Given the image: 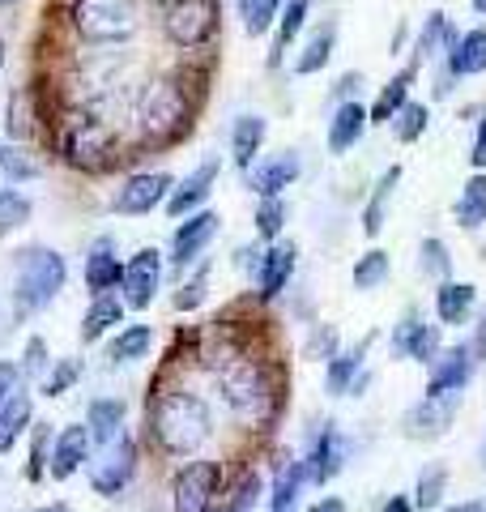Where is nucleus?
<instances>
[{
	"instance_id": "f03ea898",
	"label": "nucleus",
	"mask_w": 486,
	"mask_h": 512,
	"mask_svg": "<svg viewBox=\"0 0 486 512\" xmlns=\"http://www.w3.org/2000/svg\"><path fill=\"white\" fill-rule=\"evenodd\" d=\"M64 278H69V265L64 256L52 248H30L18 256V286H13V299H18V312H39L47 308L60 291Z\"/></svg>"
},
{
	"instance_id": "f3484780",
	"label": "nucleus",
	"mask_w": 486,
	"mask_h": 512,
	"mask_svg": "<svg viewBox=\"0 0 486 512\" xmlns=\"http://www.w3.org/2000/svg\"><path fill=\"white\" fill-rule=\"evenodd\" d=\"M214 235H218V214H214V210L192 214V222H184V227L175 231V239H171V261H175V265H188L192 256H197Z\"/></svg>"
},
{
	"instance_id": "a878e982",
	"label": "nucleus",
	"mask_w": 486,
	"mask_h": 512,
	"mask_svg": "<svg viewBox=\"0 0 486 512\" xmlns=\"http://www.w3.org/2000/svg\"><path fill=\"white\" fill-rule=\"evenodd\" d=\"M457 222L465 231H478L486 227V175H474V180H465L461 197H457Z\"/></svg>"
},
{
	"instance_id": "603ef678",
	"label": "nucleus",
	"mask_w": 486,
	"mask_h": 512,
	"mask_svg": "<svg viewBox=\"0 0 486 512\" xmlns=\"http://www.w3.org/2000/svg\"><path fill=\"white\" fill-rule=\"evenodd\" d=\"M43 363H47V359H43V342L35 338V342L26 346V372H43Z\"/></svg>"
},
{
	"instance_id": "39448f33",
	"label": "nucleus",
	"mask_w": 486,
	"mask_h": 512,
	"mask_svg": "<svg viewBox=\"0 0 486 512\" xmlns=\"http://www.w3.org/2000/svg\"><path fill=\"white\" fill-rule=\"evenodd\" d=\"M111 150H116V137H111V128L99 124V120H73L69 128H64V158L81 171L107 167Z\"/></svg>"
},
{
	"instance_id": "37998d69",
	"label": "nucleus",
	"mask_w": 486,
	"mask_h": 512,
	"mask_svg": "<svg viewBox=\"0 0 486 512\" xmlns=\"http://www.w3.org/2000/svg\"><path fill=\"white\" fill-rule=\"evenodd\" d=\"M282 222H286V205L278 197H265L261 201V210H256V231H261V239H273L282 231Z\"/></svg>"
},
{
	"instance_id": "423d86ee",
	"label": "nucleus",
	"mask_w": 486,
	"mask_h": 512,
	"mask_svg": "<svg viewBox=\"0 0 486 512\" xmlns=\"http://www.w3.org/2000/svg\"><path fill=\"white\" fill-rule=\"evenodd\" d=\"M218 30V0H175L167 13V35L180 47H201Z\"/></svg>"
},
{
	"instance_id": "f257e3e1",
	"label": "nucleus",
	"mask_w": 486,
	"mask_h": 512,
	"mask_svg": "<svg viewBox=\"0 0 486 512\" xmlns=\"http://www.w3.org/2000/svg\"><path fill=\"white\" fill-rule=\"evenodd\" d=\"M150 431L167 453H192L209 436V410L197 393H162L150 410Z\"/></svg>"
},
{
	"instance_id": "3c124183",
	"label": "nucleus",
	"mask_w": 486,
	"mask_h": 512,
	"mask_svg": "<svg viewBox=\"0 0 486 512\" xmlns=\"http://www.w3.org/2000/svg\"><path fill=\"white\" fill-rule=\"evenodd\" d=\"M469 158H474V167L486 171V116H482V124H478V137H474V150H469Z\"/></svg>"
},
{
	"instance_id": "a211bd4d",
	"label": "nucleus",
	"mask_w": 486,
	"mask_h": 512,
	"mask_svg": "<svg viewBox=\"0 0 486 512\" xmlns=\"http://www.w3.org/2000/svg\"><path fill=\"white\" fill-rule=\"evenodd\" d=\"M452 423V397H427L405 414V436L410 440H427V436H444Z\"/></svg>"
},
{
	"instance_id": "2f4dec72",
	"label": "nucleus",
	"mask_w": 486,
	"mask_h": 512,
	"mask_svg": "<svg viewBox=\"0 0 486 512\" xmlns=\"http://www.w3.org/2000/svg\"><path fill=\"white\" fill-rule=\"evenodd\" d=\"M333 43H337V26L329 22V26H320L312 39H307V47H303V56L295 60V73H316V69H324L329 64V52H333Z\"/></svg>"
},
{
	"instance_id": "e2e57ef3",
	"label": "nucleus",
	"mask_w": 486,
	"mask_h": 512,
	"mask_svg": "<svg viewBox=\"0 0 486 512\" xmlns=\"http://www.w3.org/2000/svg\"><path fill=\"white\" fill-rule=\"evenodd\" d=\"M478 512H486V504H482V508H478Z\"/></svg>"
},
{
	"instance_id": "c9c22d12",
	"label": "nucleus",
	"mask_w": 486,
	"mask_h": 512,
	"mask_svg": "<svg viewBox=\"0 0 486 512\" xmlns=\"http://www.w3.org/2000/svg\"><path fill=\"white\" fill-rule=\"evenodd\" d=\"M124 320V308L120 303H111L107 295H99V303L86 312V320H81V338L86 342H94V338H103V333L111 329V325H120Z\"/></svg>"
},
{
	"instance_id": "412c9836",
	"label": "nucleus",
	"mask_w": 486,
	"mask_h": 512,
	"mask_svg": "<svg viewBox=\"0 0 486 512\" xmlns=\"http://www.w3.org/2000/svg\"><path fill=\"white\" fill-rule=\"evenodd\" d=\"M120 278H124V265L116 261V248H111V239H99L86 256V286L94 295H107Z\"/></svg>"
},
{
	"instance_id": "58836bf2",
	"label": "nucleus",
	"mask_w": 486,
	"mask_h": 512,
	"mask_svg": "<svg viewBox=\"0 0 486 512\" xmlns=\"http://www.w3.org/2000/svg\"><path fill=\"white\" fill-rule=\"evenodd\" d=\"M388 278V256L384 252H367L359 265H354V286L359 291H376V286Z\"/></svg>"
},
{
	"instance_id": "f704fd0d",
	"label": "nucleus",
	"mask_w": 486,
	"mask_h": 512,
	"mask_svg": "<svg viewBox=\"0 0 486 512\" xmlns=\"http://www.w3.org/2000/svg\"><path fill=\"white\" fill-rule=\"evenodd\" d=\"M363 359H367V342H363V346H354V350H346V355L329 359V389H333V393L354 389V376H359Z\"/></svg>"
},
{
	"instance_id": "ea45409f",
	"label": "nucleus",
	"mask_w": 486,
	"mask_h": 512,
	"mask_svg": "<svg viewBox=\"0 0 486 512\" xmlns=\"http://www.w3.org/2000/svg\"><path fill=\"white\" fill-rule=\"evenodd\" d=\"M393 128H397V141H418L427 128V107L423 103H405L397 116H393Z\"/></svg>"
},
{
	"instance_id": "79ce46f5",
	"label": "nucleus",
	"mask_w": 486,
	"mask_h": 512,
	"mask_svg": "<svg viewBox=\"0 0 486 512\" xmlns=\"http://www.w3.org/2000/svg\"><path fill=\"white\" fill-rule=\"evenodd\" d=\"M303 22H307V0H290L286 5V13H282V30H278V52H273V60H278L286 47H290V39L303 30Z\"/></svg>"
},
{
	"instance_id": "72a5a7b5",
	"label": "nucleus",
	"mask_w": 486,
	"mask_h": 512,
	"mask_svg": "<svg viewBox=\"0 0 486 512\" xmlns=\"http://www.w3.org/2000/svg\"><path fill=\"white\" fill-rule=\"evenodd\" d=\"M150 342H154V333L145 329V325H128L116 342H111V350H107V359L111 363H133V359H141L145 350H150Z\"/></svg>"
},
{
	"instance_id": "5701e85b",
	"label": "nucleus",
	"mask_w": 486,
	"mask_h": 512,
	"mask_svg": "<svg viewBox=\"0 0 486 512\" xmlns=\"http://www.w3.org/2000/svg\"><path fill=\"white\" fill-rule=\"evenodd\" d=\"M448 64H452V73H457V77L486 73V30H469V35L452 39Z\"/></svg>"
},
{
	"instance_id": "6e6552de",
	"label": "nucleus",
	"mask_w": 486,
	"mask_h": 512,
	"mask_svg": "<svg viewBox=\"0 0 486 512\" xmlns=\"http://www.w3.org/2000/svg\"><path fill=\"white\" fill-rule=\"evenodd\" d=\"M214 491H218V466L214 461H192V466H184L180 474H175V512H209V504H214Z\"/></svg>"
},
{
	"instance_id": "8fccbe9b",
	"label": "nucleus",
	"mask_w": 486,
	"mask_h": 512,
	"mask_svg": "<svg viewBox=\"0 0 486 512\" xmlns=\"http://www.w3.org/2000/svg\"><path fill=\"white\" fill-rule=\"evenodd\" d=\"M205 299V274L197 278V282H188L180 295H175V308H197V303Z\"/></svg>"
},
{
	"instance_id": "b1692460",
	"label": "nucleus",
	"mask_w": 486,
	"mask_h": 512,
	"mask_svg": "<svg viewBox=\"0 0 486 512\" xmlns=\"http://www.w3.org/2000/svg\"><path fill=\"white\" fill-rule=\"evenodd\" d=\"M295 244H278V248H269L265 256H261V295L265 299H273L286 286V278L295 274Z\"/></svg>"
},
{
	"instance_id": "4c0bfd02",
	"label": "nucleus",
	"mask_w": 486,
	"mask_h": 512,
	"mask_svg": "<svg viewBox=\"0 0 486 512\" xmlns=\"http://www.w3.org/2000/svg\"><path fill=\"white\" fill-rule=\"evenodd\" d=\"M239 18L248 35H265L278 18V0H239Z\"/></svg>"
},
{
	"instance_id": "5fc2aeb1",
	"label": "nucleus",
	"mask_w": 486,
	"mask_h": 512,
	"mask_svg": "<svg viewBox=\"0 0 486 512\" xmlns=\"http://www.w3.org/2000/svg\"><path fill=\"white\" fill-rule=\"evenodd\" d=\"M312 512H346V504H342V500H320Z\"/></svg>"
},
{
	"instance_id": "2eb2a0df",
	"label": "nucleus",
	"mask_w": 486,
	"mask_h": 512,
	"mask_svg": "<svg viewBox=\"0 0 486 512\" xmlns=\"http://www.w3.org/2000/svg\"><path fill=\"white\" fill-rule=\"evenodd\" d=\"M218 171H222V163L218 158H205V163L188 175V180L171 192V201H167V210H171V218H188L197 205L209 197V188H214V180H218Z\"/></svg>"
},
{
	"instance_id": "bf43d9fd",
	"label": "nucleus",
	"mask_w": 486,
	"mask_h": 512,
	"mask_svg": "<svg viewBox=\"0 0 486 512\" xmlns=\"http://www.w3.org/2000/svg\"><path fill=\"white\" fill-rule=\"evenodd\" d=\"M474 9H478V13H486V0H474Z\"/></svg>"
},
{
	"instance_id": "ddd939ff",
	"label": "nucleus",
	"mask_w": 486,
	"mask_h": 512,
	"mask_svg": "<svg viewBox=\"0 0 486 512\" xmlns=\"http://www.w3.org/2000/svg\"><path fill=\"white\" fill-rule=\"evenodd\" d=\"M222 397H226V402H231L239 414L261 410V402H265V380H261V372H256L252 363L231 367V372L222 376Z\"/></svg>"
},
{
	"instance_id": "a19ab883",
	"label": "nucleus",
	"mask_w": 486,
	"mask_h": 512,
	"mask_svg": "<svg viewBox=\"0 0 486 512\" xmlns=\"http://www.w3.org/2000/svg\"><path fill=\"white\" fill-rule=\"evenodd\" d=\"M0 171H5L9 180H35L39 163L26 150H18V146H0Z\"/></svg>"
},
{
	"instance_id": "bb28decb",
	"label": "nucleus",
	"mask_w": 486,
	"mask_h": 512,
	"mask_svg": "<svg viewBox=\"0 0 486 512\" xmlns=\"http://www.w3.org/2000/svg\"><path fill=\"white\" fill-rule=\"evenodd\" d=\"M397 184H401V167H388V171L380 175L376 192H371L367 210H363V231H367V235H380V231H384V214H388V201H393Z\"/></svg>"
},
{
	"instance_id": "a18cd8bd",
	"label": "nucleus",
	"mask_w": 486,
	"mask_h": 512,
	"mask_svg": "<svg viewBox=\"0 0 486 512\" xmlns=\"http://www.w3.org/2000/svg\"><path fill=\"white\" fill-rule=\"evenodd\" d=\"M444 483H448V474L435 466V470H423V478H418V508H435L444 500Z\"/></svg>"
},
{
	"instance_id": "4468645a",
	"label": "nucleus",
	"mask_w": 486,
	"mask_h": 512,
	"mask_svg": "<svg viewBox=\"0 0 486 512\" xmlns=\"http://www.w3.org/2000/svg\"><path fill=\"white\" fill-rule=\"evenodd\" d=\"M342 466H346V440H342V431H337V427L320 431L316 448H312V453H307V461H303L307 478H312V483H329V478L342 474Z\"/></svg>"
},
{
	"instance_id": "6ab92c4d",
	"label": "nucleus",
	"mask_w": 486,
	"mask_h": 512,
	"mask_svg": "<svg viewBox=\"0 0 486 512\" xmlns=\"http://www.w3.org/2000/svg\"><path fill=\"white\" fill-rule=\"evenodd\" d=\"M90 427H64L52 448V478H73L81 470V461L90 457Z\"/></svg>"
},
{
	"instance_id": "393cba45",
	"label": "nucleus",
	"mask_w": 486,
	"mask_h": 512,
	"mask_svg": "<svg viewBox=\"0 0 486 512\" xmlns=\"http://www.w3.org/2000/svg\"><path fill=\"white\" fill-rule=\"evenodd\" d=\"M469 308H474V286L469 282H444L435 291V312H440L444 325H465Z\"/></svg>"
},
{
	"instance_id": "c03bdc74",
	"label": "nucleus",
	"mask_w": 486,
	"mask_h": 512,
	"mask_svg": "<svg viewBox=\"0 0 486 512\" xmlns=\"http://www.w3.org/2000/svg\"><path fill=\"white\" fill-rule=\"evenodd\" d=\"M423 274H431V278H444L448 282V269H452V261H448V248L440 244V239H423Z\"/></svg>"
},
{
	"instance_id": "052dcab7",
	"label": "nucleus",
	"mask_w": 486,
	"mask_h": 512,
	"mask_svg": "<svg viewBox=\"0 0 486 512\" xmlns=\"http://www.w3.org/2000/svg\"><path fill=\"white\" fill-rule=\"evenodd\" d=\"M5 5H18V0H0V9H5Z\"/></svg>"
},
{
	"instance_id": "dca6fc26",
	"label": "nucleus",
	"mask_w": 486,
	"mask_h": 512,
	"mask_svg": "<svg viewBox=\"0 0 486 512\" xmlns=\"http://www.w3.org/2000/svg\"><path fill=\"white\" fill-rule=\"evenodd\" d=\"M393 350L401 359H414V363H431L435 350H440V338H435V329L427 320H418L414 312L401 320L397 333H393Z\"/></svg>"
},
{
	"instance_id": "0eeeda50",
	"label": "nucleus",
	"mask_w": 486,
	"mask_h": 512,
	"mask_svg": "<svg viewBox=\"0 0 486 512\" xmlns=\"http://www.w3.org/2000/svg\"><path fill=\"white\" fill-rule=\"evenodd\" d=\"M133 474H137V444L128 436H116L111 444H103L99 461L90 466V483L99 495H116L133 483Z\"/></svg>"
},
{
	"instance_id": "c85d7f7f",
	"label": "nucleus",
	"mask_w": 486,
	"mask_h": 512,
	"mask_svg": "<svg viewBox=\"0 0 486 512\" xmlns=\"http://www.w3.org/2000/svg\"><path fill=\"white\" fill-rule=\"evenodd\" d=\"M303 478H307L303 461H286V466L278 470V478H273V504H269V512H295Z\"/></svg>"
},
{
	"instance_id": "4d7b16f0",
	"label": "nucleus",
	"mask_w": 486,
	"mask_h": 512,
	"mask_svg": "<svg viewBox=\"0 0 486 512\" xmlns=\"http://www.w3.org/2000/svg\"><path fill=\"white\" fill-rule=\"evenodd\" d=\"M39 512H69V508H64V504H47V508H39Z\"/></svg>"
},
{
	"instance_id": "e433bc0d",
	"label": "nucleus",
	"mask_w": 486,
	"mask_h": 512,
	"mask_svg": "<svg viewBox=\"0 0 486 512\" xmlns=\"http://www.w3.org/2000/svg\"><path fill=\"white\" fill-rule=\"evenodd\" d=\"M26 218H30V201L22 197V192H13V188H0V239L18 231Z\"/></svg>"
},
{
	"instance_id": "20e7f679",
	"label": "nucleus",
	"mask_w": 486,
	"mask_h": 512,
	"mask_svg": "<svg viewBox=\"0 0 486 512\" xmlns=\"http://www.w3.org/2000/svg\"><path fill=\"white\" fill-rule=\"evenodd\" d=\"M188 124V99L175 82H154L141 103V128L154 141H171Z\"/></svg>"
},
{
	"instance_id": "864d4df0",
	"label": "nucleus",
	"mask_w": 486,
	"mask_h": 512,
	"mask_svg": "<svg viewBox=\"0 0 486 512\" xmlns=\"http://www.w3.org/2000/svg\"><path fill=\"white\" fill-rule=\"evenodd\" d=\"M384 512H414V504L405 500V495H397V500H388V504H384Z\"/></svg>"
},
{
	"instance_id": "c756f323",
	"label": "nucleus",
	"mask_w": 486,
	"mask_h": 512,
	"mask_svg": "<svg viewBox=\"0 0 486 512\" xmlns=\"http://www.w3.org/2000/svg\"><path fill=\"white\" fill-rule=\"evenodd\" d=\"M124 427V402H111V397H99L90 402V436L99 444H111Z\"/></svg>"
},
{
	"instance_id": "6e6d98bb",
	"label": "nucleus",
	"mask_w": 486,
	"mask_h": 512,
	"mask_svg": "<svg viewBox=\"0 0 486 512\" xmlns=\"http://www.w3.org/2000/svg\"><path fill=\"white\" fill-rule=\"evenodd\" d=\"M478 350L486 355V316H482V333H478Z\"/></svg>"
},
{
	"instance_id": "680f3d73",
	"label": "nucleus",
	"mask_w": 486,
	"mask_h": 512,
	"mask_svg": "<svg viewBox=\"0 0 486 512\" xmlns=\"http://www.w3.org/2000/svg\"><path fill=\"white\" fill-rule=\"evenodd\" d=\"M0 64H5V43H0Z\"/></svg>"
},
{
	"instance_id": "13d9d810",
	"label": "nucleus",
	"mask_w": 486,
	"mask_h": 512,
	"mask_svg": "<svg viewBox=\"0 0 486 512\" xmlns=\"http://www.w3.org/2000/svg\"><path fill=\"white\" fill-rule=\"evenodd\" d=\"M448 512H478L474 504H461V508H448Z\"/></svg>"
},
{
	"instance_id": "49530a36",
	"label": "nucleus",
	"mask_w": 486,
	"mask_h": 512,
	"mask_svg": "<svg viewBox=\"0 0 486 512\" xmlns=\"http://www.w3.org/2000/svg\"><path fill=\"white\" fill-rule=\"evenodd\" d=\"M30 103H26V94H13L9 99V137H30Z\"/></svg>"
},
{
	"instance_id": "cd10ccee",
	"label": "nucleus",
	"mask_w": 486,
	"mask_h": 512,
	"mask_svg": "<svg viewBox=\"0 0 486 512\" xmlns=\"http://www.w3.org/2000/svg\"><path fill=\"white\" fill-rule=\"evenodd\" d=\"M26 423H30V393L18 389L5 406H0V453H9L13 440L26 431Z\"/></svg>"
},
{
	"instance_id": "09e8293b",
	"label": "nucleus",
	"mask_w": 486,
	"mask_h": 512,
	"mask_svg": "<svg viewBox=\"0 0 486 512\" xmlns=\"http://www.w3.org/2000/svg\"><path fill=\"white\" fill-rule=\"evenodd\" d=\"M77 380V363L69 359V363H60V372H52V376H47V384H43V393H64V389H69V384Z\"/></svg>"
},
{
	"instance_id": "7ed1b4c3",
	"label": "nucleus",
	"mask_w": 486,
	"mask_h": 512,
	"mask_svg": "<svg viewBox=\"0 0 486 512\" xmlns=\"http://www.w3.org/2000/svg\"><path fill=\"white\" fill-rule=\"evenodd\" d=\"M73 26H77V35L90 43H120L137 30V18H133L128 0H77Z\"/></svg>"
},
{
	"instance_id": "de8ad7c7",
	"label": "nucleus",
	"mask_w": 486,
	"mask_h": 512,
	"mask_svg": "<svg viewBox=\"0 0 486 512\" xmlns=\"http://www.w3.org/2000/svg\"><path fill=\"white\" fill-rule=\"evenodd\" d=\"M22 389V367L18 363H0V406Z\"/></svg>"
},
{
	"instance_id": "aec40b11",
	"label": "nucleus",
	"mask_w": 486,
	"mask_h": 512,
	"mask_svg": "<svg viewBox=\"0 0 486 512\" xmlns=\"http://www.w3.org/2000/svg\"><path fill=\"white\" fill-rule=\"evenodd\" d=\"M367 124H371V111H363V103H342L329 120V150L333 154L354 150V141H363Z\"/></svg>"
},
{
	"instance_id": "9d476101",
	"label": "nucleus",
	"mask_w": 486,
	"mask_h": 512,
	"mask_svg": "<svg viewBox=\"0 0 486 512\" xmlns=\"http://www.w3.org/2000/svg\"><path fill=\"white\" fill-rule=\"evenodd\" d=\"M167 188H171V175H162V171L128 175L124 188L116 192V210L120 214H150L154 205L167 197Z\"/></svg>"
},
{
	"instance_id": "f8f14e48",
	"label": "nucleus",
	"mask_w": 486,
	"mask_h": 512,
	"mask_svg": "<svg viewBox=\"0 0 486 512\" xmlns=\"http://www.w3.org/2000/svg\"><path fill=\"white\" fill-rule=\"evenodd\" d=\"M299 171H303V163H299V154H290V150H282V154H273V158H265L261 167H256L252 175H248V184H252V192H261V197H282V192L299 180Z\"/></svg>"
},
{
	"instance_id": "473e14b6",
	"label": "nucleus",
	"mask_w": 486,
	"mask_h": 512,
	"mask_svg": "<svg viewBox=\"0 0 486 512\" xmlns=\"http://www.w3.org/2000/svg\"><path fill=\"white\" fill-rule=\"evenodd\" d=\"M444 47H452V30H448V18H444V13H431V18H427V26L418 30L414 60H431V56H440Z\"/></svg>"
},
{
	"instance_id": "4be33fe9",
	"label": "nucleus",
	"mask_w": 486,
	"mask_h": 512,
	"mask_svg": "<svg viewBox=\"0 0 486 512\" xmlns=\"http://www.w3.org/2000/svg\"><path fill=\"white\" fill-rule=\"evenodd\" d=\"M265 133H269V124H265L261 116H239V120H235V128H231V154H235V167L252 171L256 154H261V146H265Z\"/></svg>"
},
{
	"instance_id": "0e129e2a",
	"label": "nucleus",
	"mask_w": 486,
	"mask_h": 512,
	"mask_svg": "<svg viewBox=\"0 0 486 512\" xmlns=\"http://www.w3.org/2000/svg\"><path fill=\"white\" fill-rule=\"evenodd\" d=\"M226 512H231V508H226Z\"/></svg>"
},
{
	"instance_id": "1a4fd4ad",
	"label": "nucleus",
	"mask_w": 486,
	"mask_h": 512,
	"mask_svg": "<svg viewBox=\"0 0 486 512\" xmlns=\"http://www.w3.org/2000/svg\"><path fill=\"white\" fill-rule=\"evenodd\" d=\"M120 282H124V303H128V308H150L158 282H162V256H158V248H141L133 261L124 265Z\"/></svg>"
},
{
	"instance_id": "9b49d317",
	"label": "nucleus",
	"mask_w": 486,
	"mask_h": 512,
	"mask_svg": "<svg viewBox=\"0 0 486 512\" xmlns=\"http://www.w3.org/2000/svg\"><path fill=\"white\" fill-rule=\"evenodd\" d=\"M469 372H474V355H469L465 346L444 350V355L435 359V367H431L427 397H452V393H461L465 380H469Z\"/></svg>"
},
{
	"instance_id": "7c9ffc66",
	"label": "nucleus",
	"mask_w": 486,
	"mask_h": 512,
	"mask_svg": "<svg viewBox=\"0 0 486 512\" xmlns=\"http://www.w3.org/2000/svg\"><path fill=\"white\" fill-rule=\"evenodd\" d=\"M410 82H414V64L405 73H397L393 82H388L384 90H380V99H376V107H371V124H388L397 116V111L405 107V94H410Z\"/></svg>"
}]
</instances>
